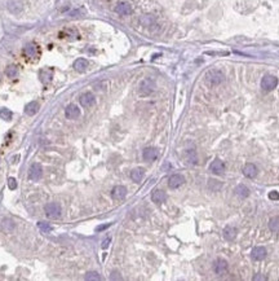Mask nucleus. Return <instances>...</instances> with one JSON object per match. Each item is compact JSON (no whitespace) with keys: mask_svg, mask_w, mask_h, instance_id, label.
<instances>
[{"mask_svg":"<svg viewBox=\"0 0 279 281\" xmlns=\"http://www.w3.org/2000/svg\"><path fill=\"white\" fill-rule=\"evenodd\" d=\"M225 81V75L221 70H217V69H212L209 71H207L205 74V83L211 87H215V86L221 84Z\"/></svg>","mask_w":279,"mask_h":281,"instance_id":"f257e3e1","label":"nucleus"},{"mask_svg":"<svg viewBox=\"0 0 279 281\" xmlns=\"http://www.w3.org/2000/svg\"><path fill=\"white\" fill-rule=\"evenodd\" d=\"M44 211H45L47 217L50 219H57L61 217V207L57 202H49L44 207Z\"/></svg>","mask_w":279,"mask_h":281,"instance_id":"f03ea898","label":"nucleus"},{"mask_svg":"<svg viewBox=\"0 0 279 281\" xmlns=\"http://www.w3.org/2000/svg\"><path fill=\"white\" fill-rule=\"evenodd\" d=\"M154 90H155V83L150 78H146L140 83V93L142 96H149L150 93L154 92Z\"/></svg>","mask_w":279,"mask_h":281,"instance_id":"7ed1b4c3","label":"nucleus"},{"mask_svg":"<svg viewBox=\"0 0 279 281\" xmlns=\"http://www.w3.org/2000/svg\"><path fill=\"white\" fill-rule=\"evenodd\" d=\"M278 86V78L274 75H265L261 79V87L264 91H273Z\"/></svg>","mask_w":279,"mask_h":281,"instance_id":"20e7f679","label":"nucleus"},{"mask_svg":"<svg viewBox=\"0 0 279 281\" xmlns=\"http://www.w3.org/2000/svg\"><path fill=\"white\" fill-rule=\"evenodd\" d=\"M43 175V169L39 163H32L30 170H28V179L32 180V182H36L39 180Z\"/></svg>","mask_w":279,"mask_h":281,"instance_id":"39448f33","label":"nucleus"},{"mask_svg":"<svg viewBox=\"0 0 279 281\" xmlns=\"http://www.w3.org/2000/svg\"><path fill=\"white\" fill-rule=\"evenodd\" d=\"M79 101H80V105H82L83 108H91V106L94 105V103H96V97H94L93 93L85 92L79 97Z\"/></svg>","mask_w":279,"mask_h":281,"instance_id":"423d86ee","label":"nucleus"},{"mask_svg":"<svg viewBox=\"0 0 279 281\" xmlns=\"http://www.w3.org/2000/svg\"><path fill=\"white\" fill-rule=\"evenodd\" d=\"M227 268H229V263H227L225 259L220 258L213 263V271L216 275H224V273L227 272Z\"/></svg>","mask_w":279,"mask_h":281,"instance_id":"0eeeda50","label":"nucleus"},{"mask_svg":"<svg viewBox=\"0 0 279 281\" xmlns=\"http://www.w3.org/2000/svg\"><path fill=\"white\" fill-rule=\"evenodd\" d=\"M183 183H185V178H183L182 175H180V174H174V175H172L170 179H168V187L172 188V189L180 188Z\"/></svg>","mask_w":279,"mask_h":281,"instance_id":"6e6552de","label":"nucleus"},{"mask_svg":"<svg viewBox=\"0 0 279 281\" xmlns=\"http://www.w3.org/2000/svg\"><path fill=\"white\" fill-rule=\"evenodd\" d=\"M65 115L67 119H76L80 117V109L75 104H70L66 106L65 109Z\"/></svg>","mask_w":279,"mask_h":281,"instance_id":"1a4fd4ad","label":"nucleus"},{"mask_svg":"<svg viewBox=\"0 0 279 281\" xmlns=\"http://www.w3.org/2000/svg\"><path fill=\"white\" fill-rule=\"evenodd\" d=\"M6 8L12 14H18L24 9V4H22L21 0H8L6 3Z\"/></svg>","mask_w":279,"mask_h":281,"instance_id":"9d476101","label":"nucleus"},{"mask_svg":"<svg viewBox=\"0 0 279 281\" xmlns=\"http://www.w3.org/2000/svg\"><path fill=\"white\" fill-rule=\"evenodd\" d=\"M126 196H127V188H126V187H123V185H116L111 191V197L114 200H116V201L124 200Z\"/></svg>","mask_w":279,"mask_h":281,"instance_id":"9b49d317","label":"nucleus"},{"mask_svg":"<svg viewBox=\"0 0 279 281\" xmlns=\"http://www.w3.org/2000/svg\"><path fill=\"white\" fill-rule=\"evenodd\" d=\"M266 254H268V251L264 246H256L251 251V257L253 261H262V259H265Z\"/></svg>","mask_w":279,"mask_h":281,"instance_id":"f8f14e48","label":"nucleus"},{"mask_svg":"<svg viewBox=\"0 0 279 281\" xmlns=\"http://www.w3.org/2000/svg\"><path fill=\"white\" fill-rule=\"evenodd\" d=\"M209 170L213 172L215 175H222L225 172V163L222 161H220V160H215L213 162L211 163Z\"/></svg>","mask_w":279,"mask_h":281,"instance_id":"ddd939ff","label":"nucleus"},{"mask_svg":"<svg viewBox=\"0 0 279 281\" xmlns=\"http://www.w3.org/2000/svg\"><path fill=\"white\" fill-rule=\"evenodd\" d=\"M158 156H159V154H158V150H157L155 148H151V147L145 148L144 152H142L144 160H145V161H149V162L155 161L157 158H158Z\"/></svg>","mask_w":279,"mask_h":281,"instance_id":"4468645a","label":"nucleus"},{"mask_svg":"<svg viewBox=\"0 0 279 281\" xmlns=\"http://www.w3.org/2000/svg\"><path fill=\"white\" fill-rule=\"evenodd\" d=\"M115 12L120 14V16H128V14L132 13V7L126 2H120L119 4H116Z\"/></svg>","mask_w":279,"mask_h":281,"instance_id":"2eb2a0df","label":"nucleus"},{"mask_svg":"<svg viewBox=\"0 0 279 281\" xmlns=\"http://www.w3.org/2000/svg\"><path fill=\"white\" fill-rule=\"evenodd\" d=\"M243 174H244V176L248 178V179H253V178L257 176L259 170H257V167H256V165H253V163H247L246 166H244V169H243Z\"/></svg>","mask_w":279,"mask_h":281,"instance_id":"dca6fc26","label":"nucleus"},{"mask_svg":"<svg viewBox=\"0 0 279 281\" xmlns=\"http://www.w3.org/2000/svg\"><path fill=\"white\" fill-rule=\"evenodd\" d=\"M165 198H167V194H165L164 191H161V189H155L151 193L152 202H155L157 205H161L165 201Z\"/></svg>","mask_w":279,"mask_h":281,"instance_id":"f3484780","label":"nucleus"},{"mask_svg":"<svg viewBox=\"0 0 279 281\" xmlns=\"http://www.w3.org/2000/svg\"><path fill=\"white\" fill-rule=\"evenodd\" d=\"M224 237H225V240L227 241H233V240H235V237H237V233H238V229L235 227H231V226H227L224 228Z\"/></svg>","mask_w":279,"mask_h":281,"instance_id":"a211bd4d","label":"nucleus"},{"mask_svg":"<svg viewBox=\"0 0 279 281\" xmlns=\"http://www.w3.org/2000/svg\"><path fill=\"white\" fill-rule=\"evenodd\" d=\"M14 228H16V223H14L12 219L5 218L2 220V231L4 233H12Z\"/></svg>","mask_w":279,"mask_h":281,"instance_id":"6ab92c4d","label":"nucleus"},{"mask_svg":"<svg viewBox=\"0 0 279 281\" xmlns=\"http://www.w3.org/2000/svg\"><path fill=\"white\" fill-rule=\"evenodd\" d=\"M38 52H39V49H38V47H36V44H34V43H28V44L24 48V53L27 57H35L36 55H38Z\"/></svg>","mask_w":279,"mask_h":281,"instance_id":"aec40b11","label":"nucleus"},{"mask_svg":"<svg viewBox=\"0 0 279 281\" xmlns=\"http://www.w3.org/2000/svg\"><path fill=\"white\" fill-rule=\"evenodd\" d=\"M27 115H35L36 113L39 112V103L38 101H31L26 105V109H25Z\"/></svg>","mask_w":279,"mask_h":281,"instance_id":"412c9836","label":"nucleus"},{"mask_svg":"<svg viewBox=\"0 0 279 281\" xmlns=\"http://www.w3.org/2000/svg\"><path fill=\"white\" fill-rule=\"evenodd\" d=\"M142 178H144V169L137 167V169H135V170L131 171V179L133 180V182L140 183V182L142 180Z\"/></svg>","mask_w":279,"mask_h":281,"instance_id":"4be33fe9","label":"nucleus"},{"mask_svg":"<svg viewBox=\"0 0 279 281\" xmlns=\"http://www.w3.org/2000/svg\"><path fill=\"white\" fill-rule=\"evenodd\" d=\"M88 68V61L85 59H78L75 62H74V69L79 73H83L85 71V69Z\"/></svg>","mask_w":279,"mask_h":281,"instance_id":"5701e85b","label":"nucleus"},{"mask_svg":"<svg viewBox=\"0 0 279 281\" xmlns=\"http://www.w3.org/2000/svg\"><path fill=\"white\" fill-rule=\"evenodd\" d=\"M235 194L238 197H240V198H247L249 196V189L247 188L246 185L240 184V185H238L235 188Z\"/></svg>","mask_w":279,"mask_h":281,"instance_id":"b1692460","label":"nucleus"},{"mask_svg":"<svg viewBox=\"0 0 279 281\" xmlns=\"http://www.w3.org/2000/svg\"><path fill=\"white\" fill-rule=\"evenodd\" d=\"M186 158H187V162L191 163V165H196L198 163V154L194 149H189L186 152Z\"/></svg>","mask_w":279,"mask_h":281,"instance_id":"393cba45","label":"nucleus"},{"mask_svg":"<svg viewBox=\"0 0 279 281\" xmlns=\"http://www.w3.org/2000/svg\"><path fill=\"white\" fill-rule=\"evenodd\" d=\"M269 228L271 232H279V217H274L269 220Z\"/></svg>","mask_w":279,"mask_h":281,"instance_id":"a878e982","label":"nucleus"},{"mask_svg":"<svg viewBox=\"0 0 279 281\" xmlns=\"http://www.w3.org/2000/svg\"><path fill=\"white\" fill-rule=\"evenodd\" d=\"M5 74L9 78H14L18 74V68L16 66V65H9V66L5 69Z\"/></svg>","mask_w":279,"mask_h":281,"instance_id":"bb28decb","label":"nucleus"},{"mask_svg":"<svg viewBox=\"0 0 279 281\" xmlns=\"http://www.w3.org/2000/svg\"><path fill=\"white\" fill-rule=\"evenodd\" d=\"M208 188H209L212 192H217L218 189L222 188V184L218 183V182H216V180H213V179H211V180H208Z\"/></svg>","mask_w":279,"mask_h":281,"instance_id":"cd10ccee","label":"nucleus"},{"mask_svg":"<svg viewBox=\"0 0 279 281\" xmlns=\"http://www.w3.org/2000/svg\"><path fill=\"white\" fill-rule=\"evenodd\" d=\"M38 228L41 231V232H44V233L50 232V231H52V226H50L49 223H45V222H39L38 223Z\"/></svg>","mask_w":279,"mask_h":281,"instance_id":"c85d7f7f","label":"nucleus"},{"mask_svg":"<svg viewBox=\"0 0 279 281\" xmlns=\"http://www.w3.org/2000/svg\"><path fill=\"white\" fill-rule=\"evenodd\" d=\"M140 21H141V24L144 26H150L151 24H154V21H155V20H154V17L150 16V14H146V16H142Z\"/></svg>","mask_w":279,"mask_h":281,"instance_id":"c756f323","label":"nucleus"},{"mask_svg":"<svg viewBox=\"0 0 279 281\" xmlns=\"http://www.w3.org/2000/svg\"><path fill=\"white\" fill-rule=\"evenodd\" d=\"M85 280H88V281H92V280H96V281H100L101 280V276L98 275L97 272H88L87 275H85V277H84Z\"/></svg>","mask_w":279,"mask_h":281,"instance_id":"7c9ffc66","label":"nucleus"},{"mask_svg":"<svg viewBox=\"0 0 279 281\" xmlns=\"http://www.w3.org/2000/svg\"><path fill=\"white\" fill-rule=\"evenodd\" d=\"M0 117L4 118V119H11L12 113H11V112H8L6 109H2V110H0Z\"/></svg>","mask_w":279,"mask_h":281,"instance_id":"2f4dec72","label":"nucleus"},{"mask_svg":"<svg viewBox=\"0 0 279 281\" xmlns=\"http://www.w3.org/2000/svg\"><path fill=\"white\" fill-rule=\"evenodd\" d=\"M8 185H9L11 189H16V187H17L16 179H14V178H9V179H8Z\"/></svg>","mask_w":279,"mask_h":281,"instance_id":"473e14b6","label":"nucleus"},{"mask_svg":"<svg viewBox=\"0 0 279 281\" xmlns=\"http://www.w3.org/2000/svg\"><path fill=\"white\" fill-rule=\"evenodd\" d=\"M110 242H111V237H107V239H105L104 241H102V249H107Z\"/></svg>","mask_w":279,"mask_h":281,"instance_id":"72a5a7b5","label":"nucleus"},{"mask_svg":"<svg viewBox=\"0 0 279 281\" xmlns=\"http://www.w3.org/2000/svg\"><path fill=\"white\" fill-rule=\"evenodd\" d=\"M269 198H270V200H279V194H278V192H275V191L270 192V193H269Z\"/></svg>","mask_w":279,"mask_h":281,"instance_id":"f704fd0d","label":"nucleus"},{"mask_svg":"<svg viewBox=\"0 0 279 281\" xmlns=\"http://www.w3.org/2000/svg\"><path fill=\"white\" fill-rule=\"evenodd\" d=\"M80 14H83V11H80V9H75V11L70 12V16L71 17H76V16H80Z\"/></svg>","mask_w":279,"mask_h":281,"instance_id":"c9c22d12","label":"nucleus"},{"mask_svg":"<svg viewBox=\"0 0 279 281\" xmlns=\"http://www.w3.org/2000/svg\"><path fill=\"white\" fill-rule=\"evenodd\" d=\"M107 227H110V224H106V226H100V227H97V228H96V231H104V229H106Z\"/></svg>","mask_w":279,"mask_h":281,"instance_id":"e433bc0d","label":"nucleus"},{"mask_svg":"<svg viewBox=\"0 0 279 281\" xmlns=\"http://www.w3.org/2000/svg\"><path fill=\"white\" fill-rule=\"evenodd\" d=\"M253 280H266V277H262V276H255Z\"/></svg>","mask_w":279,"mask_h":281,"instance_id":"4c0bfd02","label":"nucleus"}]
</instances>
